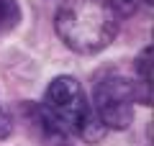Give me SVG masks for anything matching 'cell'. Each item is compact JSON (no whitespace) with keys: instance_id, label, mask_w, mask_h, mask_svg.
I'll return each instance as SVG.
<instances>
[{"instance_id":"6da1fadb","label":"cell","mask_w":154,"mask_h":146,"mask_svg":"<svg viewBox=\"0 0 154 146\" xmlns=\"http://www.w3.org/2000/svg\"><path fill=\"white\" fill-rule=\"evenodd\" d=\"M59 38L77 54H98L110 46L121 18L105 0H64L54 16Z\"/></svg>"},{"instance_id":"7a4b0ae2","label":"cell","mask_w":154,"mask_h":146,"mask_svg":"<svg viewBox=\"0 0 154 146\" xmlns=\"http://www.w3.org/2000/svg\"><path fill=\"white\" fill-rule=\"evenodd\" d=\"M44 108L59 120V126L67 133H77L82 141L95 144L105 133V126L95 118L93 105L88 103V95L75 77L64 75L51 80L44 95Z\"/></svg>"},{"instance_id":"3957f363","label":"cell","mask_w":154,"mask_h":146,"mask_svg":"<svg viewBox=\"0 0 154 146\" xmlns=\"http://www.w3.org/2000/svg\"><path fill=\"white\" fill-rule=\"evenodd\" d=\"M134 82L123 75L108 72L93 87V113L103 126L113 131H126L134 120Z\"/></svg>"},{"instance_id":"277c9868","label":"cell","mask_w":154,"mask_h":146,"mask_svg":"<svg viewBox=\"0 0 154 146\" xmlns=\"http://www.w3.org/2000/svg\"><path fill=\"white\" fill-rule=\"evenodd\" d=\"M21 120L26 123V131L38 146H72L69 133L59 126V120L36 103H23L21 105Z\"/></svg>"},{"instance_id":"5b68a950","label":"cell","mask_w":154,"mask_h":146,"mask_svg":"<svg viewBox=\"0 0 154 146\" xmlns=\"http://www.w3.org/2000/svg\"><path fill=\"white\" fill-rule=\"evenodd\" d=\"M152 54L154 49L146 46L136 59V85H134V97L144 105H152Z\"/></svg>"},{"instance_id":"8992f818","label":"cell","mask_w":154,"mask_h":146,"mask_svg":"<svg viewBox=\"0 0 154 146\" xmlns=\"http://www.w3.org/2000/svg\"><path fill=\"white\" fill-rule=\"evenodd\" d=\"M21 21V8L16 0H0V31H11Z\"/></svg>"},{"instance_id":"52a82bcc","label":"cell","mask_w":154,"mask_h":146,"mask_svg":"<svg viewBox=\"0 0 154 146\" xmlns=\"http://www.w3.org/2000/svg\"><path fill=\"white\" fill-rule=\"evenodd\" d=\"M105 3L118 13V18L121 16H131V13L139 8V3H146V8H152V0H105Z\"/></svg>"},{"instance_id":"ba28073f","label":"cell","mask_w":154,"mask_h":146,"mask_svg":"<svg viewBox=\"0 0 154 146\" xmlns=\"http://www.w3.org/2000/svg\"><path fill=\"white\" fill-rule=\"evenodd\" d=\"M13 133V115L8 113V108L3 103H0V141L8 138V136Z\"/></svg>"}]
</instances>
